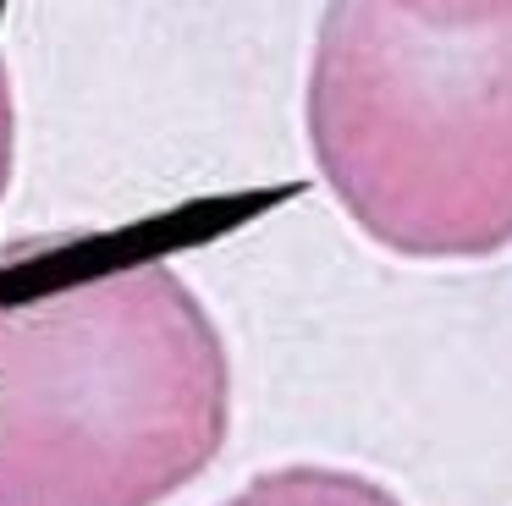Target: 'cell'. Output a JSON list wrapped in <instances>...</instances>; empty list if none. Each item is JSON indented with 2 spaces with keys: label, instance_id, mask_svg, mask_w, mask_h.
<instances>
[{
  "label": "cell",
  "instance_id": "obj_1",
  "mask_svg": "<svg viewBox=\"0 0 512 506\" xmlns=\"http://www.w3.org/2000/svg\"><path fill=\"white\" fill-rule=\"evenodd\" d=\"M232 435V352L160 253L0 248V506H166Z\"/></svg>",
  "mask_w": 512,
  "mask_h": 506
},
{
  "label": "cell",
  "instance_id": "obj_3",
  "mask_svg": "<svg viewBox=\"0 0 512 506\" xmlns=\"http://www.w3.org/2000/svg\"><path fill=\"white\" fill-rule=\"evenodd\" d=\"M12 171H17V94H12L6 55H0V198L12 187Z\"/></svg>",
  "mask_w": 512,
  "mask_h": 506
},
{
  "label": "cell",
  "instance_id": "obj_2",
  "mask_svg": "<svg viewBox=\"0 0 512 506\" xmlns=\"http://www.w3.org/2000/svg\"><path fill=\"white\" fill-rule=\"evenodd\" d=\"M325 193L375 248H512V0H325L303 83Z\"/></svg>",
  "mask_w": 512,
  "mask_h": 506
}]
</instances>
